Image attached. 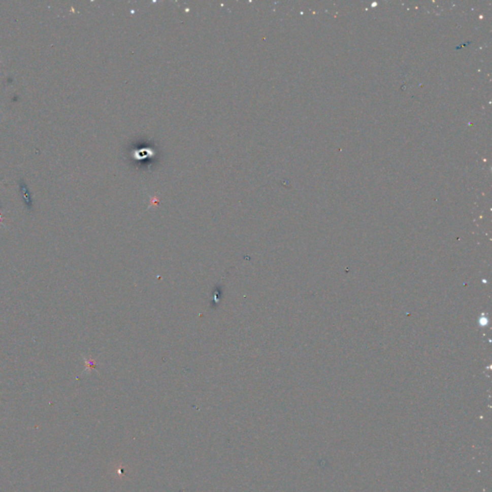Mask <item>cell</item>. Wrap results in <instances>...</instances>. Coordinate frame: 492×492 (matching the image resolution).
Listing matches in <instances>:
<instances>
[{
  "instance_id": "1",
  "label": "cell",
  "mask_w": 492,
  "mask_h": 492,
  "mask_svg": "<svg viewBox=\"0 0 492 492\" xmlns=\"http://www.w3.org/2000/svg\"><path fill=\"white\" fill-rule=\"evenodd\" d=\"M86 366H87V368H93L94 367V362L93 360H86Z\"/></svg>"
},
{
  "instance_id": "2",
  "label": "cell",
  "mask_w": 492,
  "mask_h": 492,
  "mask_svg": "<svg viewBox=\"0 0 492 492\" xmlns=\"http://www.w3.org/2000/svg\"><path fill=\"white\" fill-rule=\"evenodd\" d=\"M0 224H2V218H1V215H0Z\"/></svg>"
}]
</instances>
